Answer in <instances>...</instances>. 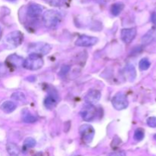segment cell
<instances>
[{
    "instance_id": "obj_1",
    "label": "cell",
    "mask_w": 156,
    "mask_h": 156,
    "mask_svg": "<svg viewBox=\"0 0 156 156\" xmlns=\"http://www.w3.org/2000/svg\"><path fill=\"white\" fill-rule=\"evenodd\" d=\"M62 20L60 13L56 10H47L43 15V21L47 28H55Z\"/></svg>"
},
{
    "instance_id": "obj_2",
    "label": "cell",
    "mask_w": 156,
    "mask_h": 156,
    "mask_svg": "<svg viewBox=\"0 0 156 156\" xmlns=\"http://www.w3.org/2000/svg\"><path fill=\"white\" fill-rule=\"evenodd\" d=\"M44 66V59L41 56L36 54H30L23 62V67L28 70H38Z\"/></svg>"
},
{
    "instance_id": "obj_3",
    "label": "cell",
    "mask_w": 156,
    "mask_h": 156,
    "mask_svg": "<svg viewBox=\"0 0 156 156\" xmlns=\"http://www.w3.org/2000/svg\"><path fill=\"white\" fill-rule=\"evenodd\" d=\"M51 46L44 42L32 43L28 46V53L30 54H36L41 56L49 53L51 50Z\"/></svg>"
},
{
    "instance_id": "obj_4",
    "label": "cell",
    "mask_w": 156,
    "mask_h": 156,
    "mask_svg": "<svg viewBox=\"0 0 156 156\" xmlns=\"http://www.w3.org/2000/svg\"><path fill=\"white\" fill-rule=\"evenodd\" d=\"M24 40V35L19 30H15L6 35L5 42L11 48L18 47Z\"/></svg>"
},
{
    "instance_id": "obj_5",
    "label": "cell",
    "mask_w": 156,
    "mask_h": 156,
    "mask_svg": "<svg viewBox=\"0 0 156 156\" xmlns=\"http://www.w3.org/2000/svg\"><path fill=\"white\" fill-rule=\"evenodd\" d=\"M111 102H112L113 107L117 111L126 109L129 105L127 98L123 92L117 93L112 98Z\"/></svg>"
},
{
    "instance_id": "obj_6",
    "label": "cell",
    "mask_w": 156,
    "mask_h": 156,
    "mask_svg": "<svg viewBox=\"0 0 156 156\" xmlns=\"http://www.w3.org/2000/svg\"><path fill=\"white\" fill-rule=\"evenodd\" d=\"M96 116H97V110L94 105L86 104L81 111V117L85 121H92L96 118Z\"/></svg>"
},
{
    "instance_id": "obj_7",
    "label": "cell",
    "mask_w": 156,
    "mask_h": 156,
    "mask_svg": "<svg viewBox=\"0 0 156 156\" xmlns=\"http://www.w3.org/2000/svg\"><path fill=\"white\" fill-rule=\"evenodd\" d=\"M79 133L82 140L86 143H89L92 141L95 133L94 128L88 124H84L81 126V127L79 128Z\"/></svg>"
},
{
    "instance_id": "obj_8",
    "label": "cell",
    "mask_w": 156,
    "mask_h": 156,
    "mask_svg": "<svg viewBox=\"0 0 156 156\" xmlns=\"http://www.w3.org/2000/svg\"><path fill=\"white\" fill-rule=\"evenodd\" d=\"M98 41V39L95 37L82 35L76 41V45L78 47H91L95 45Z\"/></svg>"
},
{
    "instance_id": "obj_9",
    "label": "cell",
    "mask_w": 156,
    "mask_h": 156,
    "mask_svg": "<svg viewBox=\"0 0 156 156\" xmlns=\"http://www.w3.org/2000/svg\"><path fill=\"white\" fill-rule=\"evenodd\" d=\"M120 36L123 42L126 44H130L136 36V29L134 27L123 29L121 30Z\"/></svg>"
},
{
    "instance_id": "obj_10",
    "label": "cell",
    "mask_w": 156,
    "mask_h": 156,
    "mask_svg": "<svg viewBox=\"0 0 156 156\" xmlns=\"http://www.w3.org/2000/svg\"><path fill=\"white\" fill-rule=\"evenodd\" d=\"M101 93L98 90H90L85 98V102L88 105H94L100 101Z\"/></svg>"
},
{
    "instance_id": "obj_11",
    "label": "cell",
    "mask_w": 156,
    "mask_h": 156,
    "mask_svg": "<svg viewBox=\"0 0 156 156\" xmlns=\"http://www.w3.org/2000/svg\"><path fill=\"white\" fill-rule=\"evenodd\" d=\"M156 42V27L152 28L142 37V43L144 45H149Z\"/></svg>"
},
{
    "instance_id": "obj_12",
    "label": "cell",
    "mask_w": 156,
    "mask_h": 156,
    "mask_svg": "<svg viewBox=\"0 0 156 156\" xmlns=\"http://www.w3.org/2000/svg\"><path fill=\"white\" fill-rule=\"evenodd\" d=\"M44 8L38 4H31L28 6L27 13L30 18H37L42 14Z\"/></svg>"
},
{
    "instance_id": "obj_13",
    "label": "cell",
    "mask_w": 156,
    "mask_h": 156,
    "mask_svg": "<svg viewBox=\"0 0 156 156\" xmlns=\"http://www.w3.org/2000/svg\"><path fill=\"white\" fill-rule=\"evenodd\" d=\"M24 59L23 57L18 56L17 54H12L9 56L6 59V62L9 65L13 67H20L23 66V62Z\"/></svg>"
},
{
    "instance_id": "obj_14",
    "label": "cell",
    "mask_w": 156,
    "mask_h": 156,
    "mask_svg": "<svg viewBox=\"0 0 156 156\" xmlns=\"http://www.w3.org/2000/svg\"><path fill=\"white\" fill-rule=\"evenodd\" d=\"M124 73L126 75V77L127 78L129 82H133L135 80L136 77V71L133 64H127L124 69Z\"/></svg>"
},
{
    "instance_id": "obj_15",
    "label": "cell",
    "mask_w": 156,
    "mask_h": 156,
    "mask_svg": "<svg viewBox=\"0 0 156 156\" xmlns=\"http://www.w3.org/2000/svg\"><path fill=\"white\" fill-rule=\"evenodd\" d=\"M16 104L11 101H6L3 102L2 105H1V109L3 112L6 113V114H10V113L13 112L15 109H16Z\"/></svg>"
},
{
    "instance_id": "obj_16",
    "label": "cell",
    "mask_w": 156,
    "mask_h": 156,
    "mask_svg": "<svg viewBox=\"0 0 156 156\" xmlns=\"http://www.w3.org/2000/svg\"><path fill=\"white\" fill-rule=\"evenodd\" d=\"M22 120L24 123H32L36 122L37 120V118L35 116H34L30 111H27V109H24L22 111Z\"/></svg>"
},
{
    "instance_id": "obj_17",
    "label": "cell",
    "mask_w": 156,
    "mask_h": 156,
    "mask_svg": "<svg viewBox=\"0 0 156 156\" xmlns=\"http://www.w3.org/2000/svg\"><path fill=\"white\" fill-rule=\"evenodd\" d=\"M6 149L9 156H19L20 149L16 144L13 143H8L6 146Z\"/></svg>"
},
{
    "instance_id": "obj_18",
    "label": "cell",
    "mask_w": 156,
    "mask_h": 156,
    "mask_svg": "<svg viewBox=\"0 0 156 156\" xmlns=\"http://www.w3.org/2000/svg\"><path fill=\"white\" fill-rule=\"evenodd\" d=\"M123 8H124V5H123L122 2L115 3V4H114L112 6H111V14H112L113 15H114V16H117V15H119L120 13H121Z\"/></svg>"
},
{
    "instance_id": "obj_19",
    "label": "cell",
    "mask_w": 156,
    "mask_h": 156,
    "mask_svg": "<svg viewBox=\"0 0 156 156\" xmlns=\"http://www.w3.org/2000/svg\"><path fill=\"white\" fill-rule=\"evenodd\" d=\"M56 105V98L53 95H50L48 97H47L44 100V106L46 107V108L47 109H53V108H55Z\"/></svg>"
},
{
    "instance_id": "obj_20",
    "label": "cell",
    "mask_w": 156,
    "mask_h": 156,
    "mask_svg": "<svg viewBox=\"0 0 156 156\" xmlns=\"http://www.w3.org/2000/svg\"><path fill=\"white\" fill-rule=\"evenodd\" d=\"M150 65H151L150 62H149V60L147 59V58H143V59H142L141 60H140V63H139L140 69L141 70H143V71L147 70L150 67Z\"/></svg>"
},
{
    "instance_id": "obj_21",
    "label": "cell",
    "mask_w": 156,
    "mask_h": 156,
    "mask_svg": "<svg viewBox=\"0 0 156 156\" xmlns=\"http://www.w3.org/2000/svg\"><path fill=\"white\" fill-rule=\"evenodd\" d=\"M36 146V140L34 139L31 138V137H28V138L26 139L24 142V146L27 149H30V148H33Z\"/></svg>"
},
{
    "instance_id": "obj_22",
    "label": "cell",
    "mask_w": 156,
    "mask_h": 156,
    "mask_svg": "<svg viewBox=\"0 0 156 156\" xmlns=\"http://www.w3.org/2000/svg\"><path fill=\"white\" fill-rule=\"evenodd\" d=\"M145 136V133L143 131V129H137L135 131V133H134V139H135L136 141H141L143 140Z\"/></svg>"
},
{
    "instance_id": "obj_23",
    "label": "cell",
    "mask_w": 156,
    "mask_h": 156,
    "mask_svg": "<svg viewBox=\"0 0 156 156\" xmlns=\"http://www.w3.org/2000/svg\"><path fill=\"white\" fill-rule=\"evenodd\" d=\"M12 98L14 99V100L21 101H24L26 98L25 95H24V93L20 92V91H18V92H15L14 94H12Z\"/></svg>"
},
{
    "instance_id": "obj_24",
    "label": "cell",
    "mask_w": 156,
    "mask_h": 156,
    "mask_svg": "<svg viewBox=\"0 0 156 156\" xmlns=\"http://www.w3.org/2000/svg\"><path fill=\"white\" fill-rule=\"evenodd\" d=\"M147 125L152 128L156 127V117H151L147 119Z\"/></svg>"
},
{
    "instance_id": "obj_25",
    "label": "cell",
    "mask_w": 156,
    "mask_h": 156,
    "mask_svg": "<svg viewBox=\"0 0 156 156\" xmlns=\"http://www.w3.org/2000/svg\"><path fill=\"white\" fill-rule=\"evenodd\" d=\"M8 73V68L5 64L0 63V77L5 76Z\"/></svg>"
},
{
    "instance_id": "obj_26",
    "label": "cell",
    "mask_w": 156,
    "mask_h": 156,
    "mask_svg": "<svg viewBox=\"0 0 156 156\" xmlns=\"http://www.w3.org/2000/svg\"><path fill=\"white\" fill-rule=\"evenodd\" d=\"M66 0H50V4L54 6H61L66 2Z\"/></svg>"
},
{
    "instance_id": "obj_27",
    "label": "cell",
    "mask_w": 156,
    "mask_h": 156,
    "mask_svg": "<svg viewBox=\"0 0 156 156\" xmlns=\"http://www.w3.org/2000/svg\"><path fill=\"white\" fill-rule=\"evenodd\" d=\"M69 69H70V67L69 66H62V68H61L60 72H59V74H60L61 76H64V75L67 74V73H69Z\"/></svg>"
},
{
    "instance_id": "obj_28",
    "label": "cell",
    "mask_w": 156,
    "mask_h": 156,
    "mask_svg": "<svg viewBox=\"0 0 156 156\" xmlns=\"http://www.w3.org/2000/svg\"><path fill=\"white\" fill-rule=\"evenodd\" d=\"M108 156H126V153L123 151H117V152H112Z\"/></svg>"
},
{
    "instance_id": "obj_29",
    "label": "cell",
    "mask_w": 156,
    "mask_h": 156,
    "mask_svg": "<svg viewBox=\"0 0 156 156\" xmlns=\"http://www.w3.org/2000/svg\"><path fill=\"white\" fill-rule=\"evenodd\" d=\"M7 1H9V2H15L16 0H7Z\"/></svg>"
},
{
    "instance_id": "obj_30",
    "label": "cell",
    "mask_w": 156,
    "mask_h": 156,
    "mask_svg": "<svg viewBox=\"0 0 156 156\" xmlns=\"http://www.w3.org/2000/svg\"><path fill=\"white\" fill-rule=\"evenodd\" d=\"M154 139H155V140H156V134H155V136H154Z\"/></svg>"
},
{
    "instance_id": "obj_31",
    "label": "cell",
    "mask_w": 156,
    "mask_h": 156,
    "mask_svg": "<svg viewBox=\"0 0 156 156\" xmlns=\"http://www.w3.org/2000/svg\"><path fill=\"white\" fill-rule=\"evenodd\" d=\"M0 34H1V28H0Z\"/></svg>"
}]
</instances>
